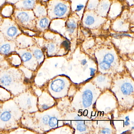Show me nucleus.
<instances>
[{
  "label": "nucleus",
  "instance_id": "nucleus-33",
  "mask_svg": "<svg viewBox=\"0 0 134 134\" xmlns=\"http://www.w3.org/2000/svg\"><path fill=\"white\" fill-rule=\"evenodd\" d=\"M9 1V2H12V3H15V2H16V1H18V0H8Z\"/></svg>",
  "mask_w": 134,
  "mask_h": 134
},
{
  "label": "nucleus",
  "instance_id": "nucleus-24",
  "mask_svg": "<svg viewBox=\"0 0 134 134\" xmlns=\"http://www.w3.org/2000/svg\"><path fill=\"white\" fill-rule=\"evenodd\" d=\"M49 126L50 127H53L56 126L57 124V119L55 117L50 118L48 121Z\"/></svg>",
  "mask_w": 134,
  "mask_h": 134
},
{
  "label": "nucleus",
  "instance_id": "nucleus-27",
  "mask_svg": "<svg viewBox=\"0 0 134 134\" xmlns=\"http://www.w3.org/2000/svg\"><path fill=\"white\" fill-rule=\"evenodd\" d=\"M55 46L54 44L52 43H50L48 44L47 46L48 51L49 52H52L54 51Z\"/></svg>",
  "mask_w": 134,
  "mask_h": 134
},
{
  "label": "nucleus",
  "instance_id": "nucleus-32",
  "mask_svg": "<svg viewBox=\"0 0 134 134\" xmlns=\"http://www.w3.org/2000/svg\"><path fill=\"white\" fill-rule=\"evenodd\" d=\"M42 107L43 109H46L48 108V107L46 106V105H44L42 106Z\"/></svg>",
  "mask_w": 134,
  "mask_h": 134
},
{
  "label": "nucleus",
  "instance_id": "nucleus-17",
  "mask_svg": "<svg viewBox=\"0 0 134 134\" xmlns=\"http://www.w3.org/2000/svg\"><path fill=\"white\" fill-rule=\"evenodd\" d=\"M12 114L9 111H5L1 113L0 115V120L3 122L9 121L12 118Z\"/></svg>",
  "mask_w": 134,
  "mask_h": 134
},
{
  "label": "nucleus",
  "instance_id": "nucleus-16",
  "mask_svg": "<svg viewBox=\"0 0 134 134\" xmlns=\"http://www.w3.org/2000/svg\"><path fill=\"white\" fill-rule=\"evenodd\" d=\"M20 57L23 61L25 63L28 62L32 59V54L31 52L28 51H23L21 52Z\"/></svg>",
  "mask_w": 134,
  "mask_h": 134
},
{
  "label": "nucleus",
  "instance_id": "nucleus-3",
  "mask_svg": "<svg viewBox=\"0 0 134 134\" xmlns=\"http://www.w3.org/2000/svg\"><path fill=\"white\" fill-rule=\"evenodd\" d=\"M0 28L4 37L8 39H13L15 38L20 32L16 24L9 19L4 20Z\"/></svg>",
  "mask_w": 134,
  "mask_h": 134
},
{
  "label": "nucleus",
  "instance_id": "nucleus-26",
  "mask_svg": "<svg viewBox=\"0 0 134 134\" xmlns=\"http://www.w3.org/2000/svg\"><path fill=\"white\" fill-rule=\"evenodd\" d=\"M77 129L79 131H84L86 130V126L83 123H80L77 126Z\"/></svg>",
  "mask_w": 134,
  "mask_h": 134
},
{
  "label": "nucleus",
  "instance_id": "nucleus-6",
  "mask_svg": "<svg viewBox=\"0 0 134 134\" xmlns=\"http://www.w3.org/2000/svg\"><path fill=\"white\" fill-rule=\"evenodd\" d=\"M110 6V2L108 0H102L98 6V13L101 16H105Z\"/></svg>",
  "mask_w": 134,
  "mask_h": 134
},
{
  "label": "nucleus",
  "instance_id": "nucleus-13",
  "mask_svg": "<svg viewBox=\"0 0 134 134\" xmlns=\"http://www.w3.org/2000/svg\"><path fill=\"white\" fill-rule=\"evenodd\" d=\"M66 26L68 32L69 34H73L77 27V23L74 19H70L67 22Z\"/></svg>",
  "mask_w": 134,
  "mask_h": 134
},
{
  "label": "nucleus",
  "instance_id": "nucleus-18",
  "mask_svg": "<svg viewBox=\"0 0 134 134\" xmlns=\"http://www.w3.org/2000/svg\"><path fill=\"white\" fill-rule=\"evenodd\" d=\"M32 40L30 38L27 37L26 36H19V38L17 39V42L19 43L21 45H23L24 46H27L28 43H30V41Z\"/></svg>",
  "mask_w": 134,
  "mask_h": 134
},
{
  "label": "nucleus",
  "instance_id": "nucleus-4",
  "mask_svg": "<svg viewBox=\"0 0 134 134\" xmlns=\"http://www.w3.org/2000/svg\"><path fill=\"white\" fill-rule=\"evenodd\" d=\"M102 19H100V17L96 16L93 14L89 13L85 15L84 19L85 25L89 27H93L98 26L101 23H100V20H102Z\"/></svg>",
  "mask_w": 134,
  "mask_h": 134
},
{
  "label": "nucleus",
  "instance_id": "nucleus-7",
  "mask_svg": "<svg viewBox=\"0 0 134 134\" xmlns=\"http://www.w3.org/2000/svg\"><path fill=\"white\" fill-rule=\"evenodd\" d=\"M12 44L11 42L5 41L0 43V53L3 55H7L12 50Z\"/></svg>",
  "mask_w": 134,
  "mask_h": 134
},
{
  "label": "nucleus",
  "instance_id": "nucleus-2",
  "mask_svg": "<svg viewBox=\"0 0 134 134\" xmlns=\"http://www.w3.org/2000/svg\"><path fill=\"white\" fill-rule=\"evenodd\" d=\"M48 9V14L51 18L61 17L67 14L68 6L63 2L54 1L50 2Z\"/></svg>",
  "mask_w": 134,
  "mask_h": 134
},
{
  "label": "nucleus",
  "instance_id": "nucleus-21",
  "mask_svg": "<svg viewBox=\"0 0 134 134\" xmlns=\"http://www.w3.org/2000/svg\"><path fill=\"white\" fill-rule=\"evenodd\" d=\"M99 3V0H90L87 5V8L90 10L95 9L98 6Z\"/></svg>",
  "mask_w": 134,
  "mask_h": 134
},
{
  "label": "nucleus",
  "instance_id": "nucleus-20",
  "mask_svg": "<svg viewBox=\"0 0 134 134\" xmlns=\"http://www.w3.org/2000/svg\"><path fill=\"white\" fill-rule=\"evenodd\" d=\"M13 9L11 6H7L3 8L2 14L5 17H9L13 12Z\"/></svg>",
  "mask_w": 134,
  "mask_h": 134
},
{
  "label": "nucleus",
  "instance_id": "nucleus-11",
  "mask_svg": "<svg viewBox=\"0 0 134 134\" xmlns=\"http://www.w3.org/2000/svg\"><path fill=\"white\" fill-rule=\"evenodd\" d=\"M87 1V0H73V9L78 13H80L84 9Z\"/></svg>",
  "mask_w": 134,
  "mask_h": 134
},
{
  "label": "nucleus",
  "instance_id": "nucleus-15",
  "mask_svg": "<svg viewBox=\"0 0 134 134\" xmlns=\"http://www.w3.org/2000/svg\"><path fill=\"white\" fill-rule=\"evenodd\" d=\"M12 78L8 74H4L1 78L0 82L5 86H8L12 83Z\"/></svg>",
  "mask_w": 134,
  "mask_h": 134
},
{
  "label": "nucleus",
  "instance_id": "nucleus-23",
  "mask_svg": "<svg viewBox=\"0 0 134 134\" xmlns=\"http://www.w3.org/2000/svg\"><path fill=\"white\" fill-rule=\"evenodd\" d=\"M114 60V56L111 54H107L105 56L104 58V61L110 64L112 63Z\"/></svg>",
  "mask_w": 134,
  "mask_h": 134
},
{
  "label": "nucleus",
  "instance_id": "nucleus-8",
  "mask_svg": "<svg viewBox=\"0 0 134 134\" xmlns=\"http://www.w3.org/2000/svg\"><path fill=\"white\" fill-rule=\"evenodd\" d=\"M92 94L89 90H87L84 92L83 95V104L85 108L89 107L92 104Z\"/></svg>",
  "mask_w": 134,
  "mask_h": 134
},
{
  "label": "nucleus",
  "instance_id": "nucleus-5",
  "mask_svg": "<svg viewBox=\"0 0 134 134\" xmlns=\"http://www.w3.org/2000/svg\"><path fill=\"white\" fill-rule=\"evenodd\" d=\"M36 0H22L15 4L17 9L30 10L34 8Z\"/></svg>",
  "mask_w": 134,
  "mask_h": 134
},
{
  "label": "nucleus",
  "instance_id": "nucleus-10",
  "mask_svg": "<svg viewBox=\"0 0 134 134\" xmlns=\"http://www.w3.org/2000/svg\"><path fill=\"white\" fill-rule=\"evenodd\" d=\"M65 83L61 79H57L54 81L51 85V88L53 91L59 92L63 89Z\"/></svg>",
  "mask_w": 134,
  "mask_h": 134
},
{
  "label": "nucleus",
  "instance_id": "nucleus-25",
  "mask_svg": "<svg viewBox=\"0 0 134 134\" xmlns=\"http://www.w3.org/2000/svg\"><path fill=\"white\" fill-rule=\"evenodd\" d=\"M100 66V68L102 70H107V69L110 68V64H109V63L104 61L101 63Z\"/></svg>",
  "mask_w": 134,
  "mask_h": 134
},
{
  "label": "nucleus",
  "instance_id": "nucleus-29",
  "mask_svg": "<svg viewBox=\"0 0 134 134\" xmlns=\"http://www.w3.org/2000/svg\"><path fill=\"white\" fill-rule=\"evenodd\" d=\"M32 103V100L30 98H28L26 100V104L28 106H30L31 105Z\"/></svg>",
  "mask_w": 134,
  "mask_h": 134
},
{
  "label": "nucleus",
  "instance_id": "nucleus-30",
  "mask_svg": "<svg viewBox=\"0 0 134 134\" xmlns=\"http://www.w3.org/2000/svg\"><path fill=\"white\" fill-rule=\"evenodd\" d=\"M110 130L109 129L106 128V129H105L104 130L102 131V132L104 134H109L110 133Z\"/></svg>",
  "mask_w": 134,
  "mask_h": 134
},
{
  "label": "nucleus",
  "instance_id": "nucleus-22",
  "mask_svg": "<svg viewBox=\"0 0 134 134\" xmlns=\"http://www.w3.org/2000/svg\"><path fill=\"white\" fill-rule=\"evenodd\" d=\"M33 54L37 60H40L43 56V53L41 50L37 48H34L32 50Z\"/></svg>",
  "mask_w": 134,
  "mask_h": 134
},
{
  "label": "nucleus",
  "instance_id": "nucleus-28",
  "mask_svg": "<svg viewBox=\"0 0 134 134\" xmlns=\"http://www.w3.org/2000/svg\"><path fill=\"white\" fill-rule=\"evenodd\" d=\"M50 117L49 115H45L44 116L42 119V121L44 124H47L48 123Z\"/></svg>",
  "mask_w": 134,
  "mask_h": 134
},
{
  "label": "nucleus",
  "instance_id": "nucleus-1",
  "mask_svg": "<svg viewBox=\"0 0 134 134\" xmlns=\"http://www.w3.org/2000/svg\"><path fill=\"white\" fill-rule=\"evenodd\" d=\"M14 16L16 22L23 27L34 29L36 26V17L34 12L30 10L16 9Z\"/></svg>",
  "mask_w": 134,
  "mask_h": 134
},
{
  "label": "nucleus",
  "instance_id": "nucleus-9",
  "mask_svg": "<svg viewBox=\"0 0 134 134\" xmlns=\"http://www.w3.org/2000/svg\"><path fill=\"white\" fill-rule=\"evenodd\" d=\"M35 15L38 18L44 17L47 14L46 9L45 6L41 4H36L34 8Z\"/></svg>",
  "mask_w": 134,
  "mask_h": 134
},
{
  "label": "nucleus",
  "instance_id": "nucleus-31",
  "mask_svg": "<svg viewBox=\"0 0 134 134\" xmlns=\"http://www.w3.org/2000/svg\"><path fill=\"white\" fill-rule=\"evenodd\" d=\"M97 79H98V81H99V82H102V81H104L105 78L102 77V76H100V77H99Z\"/></svg>",
  "mask_w": 134,
  "mask_h": 134
},
{
  "label": "nucleus",
  "instance_id": "nucleus-19",
  "mask_svg": "<svg viewBox=\"0 0 134 134\" xmlns=\"http://www.w3.org/2000/svg\"><path fill=\"white\" fill-rule=\"evenodd\" d=\"M120 7L118 4H115L112 7V10L110 12V16L112 17H116L120 13Z\"/></svg>",
  "mask_w": 134,
  "mask_h": 134
},
{
  "label": "nucleus",
  "instance_id": "nucleus-14",
  "mask_svg": "<svg viewBox=\"0 0 134 134\" xmlns=\"http://www.w3.org/2000/svg\"><path fill=\"white\" fill-rule=\"evenodd\" d=\"M121 90L124 95H130L133 92V87L129 83H126L121 86Z\"/></svg>",
  "mask_w": 134,
  "mask_h": 134
},
{
  "label": "nucleus",
  "instance_id": "nucleus-12",
  "mask_svg": "<svg viewBox=\"0 0 134 134\" xmlns=\"http://www.w3.org/2000/svg\"><path fill=\"white\" fill-rule=\"evenodd\" d=\"M50 23L49 19L46 17H42L38 20L37 23V26L39 29L44 30L47 28Z\"/></svg>",
  "mask_w": 134,
  "mask_h": 134
}]
</instances>
